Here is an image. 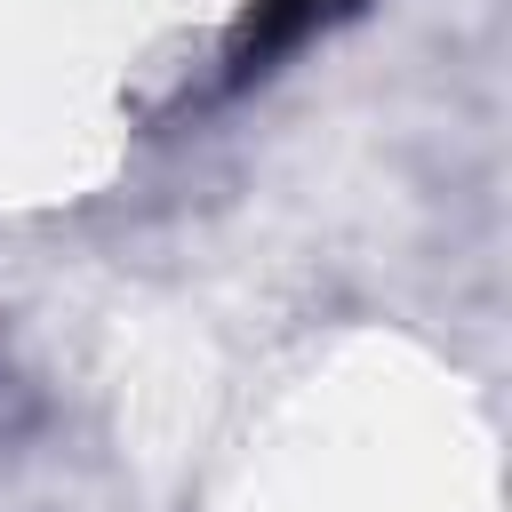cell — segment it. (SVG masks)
Instances as JSON below:
<instances>
[{"mask_svg": "<svg viewBox=\"0 0 512 512\" xmlns=\"http://www.w3.org/2000/svg\"><path fill=\"white\" fill-rule=\"evenodd\" d=\"M336 0H264L256 8V48H280V40H296L304 24H320Z\"/></svg>", "mask_w": 512, "mask_h": 512, "instance_id": "obj_1", "label": "cell"}]
</instances>
